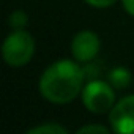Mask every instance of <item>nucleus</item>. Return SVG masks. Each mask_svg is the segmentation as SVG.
Returning <instances> with one entry per match:
<instances>
[{
    "mask_svg": "<svg viewBox=\"0 0 134 134\" xmlns=\"http://www.w3.org/2000/svg\"><path fill=\"white\" fill-rule=\"evenodd\" d=\"M77 132L79 134H93V132L95 134H109L110 131H109V128H106L103 125H85V126L79 128Z\"/></svg>",
    "mask_w": 134,
    "mask_h": 134,
    "instance_id": "obj_9",
    "label": "nucleus"
},
{
    "mask_svg": "<svg viewBox=\"0 0 134 134\" xmlns=\"http://www.w3.org/2000/svg\"><path fill=\"white\" fill-rule=\"evenodd\" d=\"M35 54V40L25 30H14L7 36L2 46L3 60L14 68L27 65Z\"/></svg>",
    "mask_w": 134,
    "mask_h": 134,
    "instance_id": "obj_2",
    "label": "nucleus"
},
{
    "mask_svg": "<svg viewBox=\"0 0 134 134\" xmlns=\"http://www.w3.org/2000/svg\"><path fill=\"white\" fill-rule=\"evenodd\" d=\"M85 2L95 8H107V7L114 5L117 0H85Z\"/></svg>",
    "mask_w": 134,
    "mask_h": 134,
    "instance_id": "obj_10",
    "label": "nucleus"
},
{
    "mask_svg": "<svg viewBox=\"0 0 134 134\" xmlns=\"http://www.w3.org/2000/svg\"><path fill=\"white\" fill-rule=\"evenodd\" d=\"M82 103L87 110L93 114H106L110 112L115 103L114 87L109 82L103 81H90L82 88Z\"/></svg>",
    "mask_w": 134,
    "mask_h": 134,
    "instance_id": "obj_3",
    "label": "nucleus"
},
{
    "mask_svg": "<svg viewBox=\"0 0 134 134\" xmlns=\"http://www.w3.org/2000/svg\"><path fill=\"white\" fill-rule=\"evenodd\" d=\"M85 73L73 60H58L52 63L40 79V93L46 101L66 104L82 90Z\"/></svg>",
    "mask_w": 134,
    "mask_h": 134,
    "instance_id": "obj_1",
    "label": "nucleus"
},
{
    "mask_svg": "<svg viewBox=\"0 0 134 134\" xmlns=\"http://www.w3.org/2000/svg\"><path fill=\"white\" fill-rule=\"evenodd\" d=\"M121 3H123V8L126 10V13L134 16V0H121Z\"/></svg>",
    "mask_w": 134,
    "mask_h": 134,
    "instance_id": "obj_11",
    "label": "nucleus"
},
{
    "mask_svg": "<svg viewBox=\"0 0 134 134\" xmlns=\"http://www.w3.org/2000/svg\"><path fill=\"white\" fill-rule=\"evenodd\" d=\"M109 121L118 134H134V95L121 98L109 112Z\"/></svg>",
    "mask_w": 134,
    "mask_h": 134,
    "instance_id": "obj_4",
    "label": "nucleus"
},
{
    "mask_svg": "<svg viewBox=\"0 0 134 134\" xmlns=\"http://www.w3.org/2000/svg\"><path fill=\"white\" fill-rule=\"evenodd\" d=\"M27 134H68V129L58 123H43L29 129Z\"/></svg>",
    "mask_w": 134,
    "mask_h": 134,
    "instance_id": "obj_7",
    "label": "nucleus"
},
{
    "mask_svg": "<svg viewBox=\"0 0 134 134\" xmlns=\"http://www.w3.org/2000/svg\"><path fill=\"white\" fill-rule=\"evenodd\" d=\"M99 46H101V43H99V38L96 33H93L92 30H82L73 38L71 54L76 58V62L87 63L98 55Z\"/></svg>",
    "mask_w": 134,
    "mask_h": 134,
    "instance_id": "obj_5",
    "label": "nucleus"
},
{
    "mask_svg": "<svg viewBox=\"0 0 134 134\" xmlns=\"http://www.w3.org/2000/svg\"><path fill=\"white\" fill-rule=\"evenodd\" d=\"M132 81V76L129 73L128 68H123V66H117V68L110 70L109 76H107V82L114 87V88H118V90H123L126 88Z\"/></svg>",
    "mask_w": 134,
    "mask_h": 134,
    "instance_id": "obj_6",
    "label": "nucleus"
},
{
    "mask_svg": "<svg viewBox=\"0 0 134 134\" xmlns=\"http://www.w3.org/2000/svg\"><path fill=\"white\" fill-rule=\"evenodd\" d=\"M10 25H11L14 30H22V29L27 25V14H25L22 10L13 11V13L10 14Z\"/></svg>",
    "mask_w": 134,
    "mask_h": 134,
    "instance_id": "obj_8",
    "label": "nucleus"
}]
</instances>
